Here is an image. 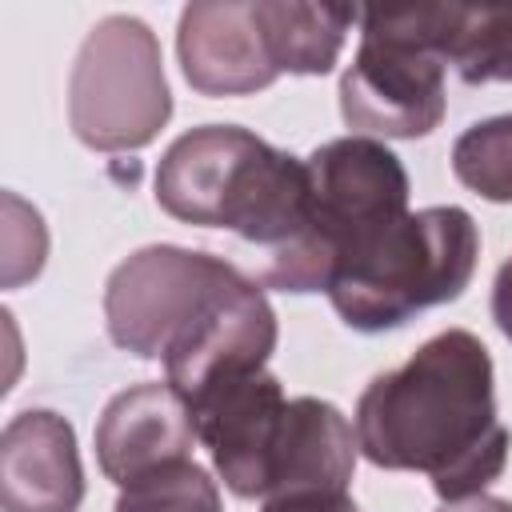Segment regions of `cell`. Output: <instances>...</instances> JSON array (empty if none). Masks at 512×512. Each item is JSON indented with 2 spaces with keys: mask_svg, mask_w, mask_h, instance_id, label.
<instances>
[{
  "mask_svg": "<svg viewBox=\"0 0 512 512\" xmlns=\"http://www.w3.org/2000/svg\"><path fill=\"white\" fill-rule=\"evenodd\" d=\"M360 456L384 472H424L444 504L500 480L512 432L496 412V368L468 328L428 336L400 368L368 380L352 412Z\"/></svg>",
  "mask_w": 512,
  "mask_h": 512,
  "instance_id": "cell-1",
  "label": "cell"
},
{
  "mask_svg": "<svg viewBox=\"0 0 512 512\" xmlns=\"http://www.w3.org/2000/svg\"><path fill=\"white\" fill-rule=\"evenodd\" d=\"M156 204L196 228H228L248 244L284 248L308 224V160L240 124L180 132L156 164Z\"/></svg>",
  "mask_w": 512,
  "mask_h": 512,
  "instance_id": "cell-2",
  "label": "cell"
},
{
  "mask_svg": "<svg viewBox=\"0 0 512 512\" xmlns=\"http://www.w3.org/2000/svg\"><path fill=\"white\" fill-rule=\"evenodd\" d=\"M304 160L312 180L308 224L264 268V284L292 296L328 292L372 240L412 212L408 168L384 140L348 132L324 140Z\"/></svg>",
  "mask_w": 512,
  "mask_h": 512,
  "instance_id": "cell-3",
  "label": "cell"
},
{
  "mask_svg": "<svg viewBox=\"0 0 512 512\" xmlns=\"http://www.w3.org/2000/svg\"><path fill=\"white\" fill-rule=\"evenodd\" d=\"M476 260L480 228L468 208H416L332 280L328 300L352 332H392L424 308L460 300Z\"/></svg>",
  "mask_w": 512,
  "mask_h": 512,
  "instance_id": "cell-4",
  "label": "cell"
},
{
  "mask_svg": "<svg viewBox=\"0 0 512 512\" xmlns=\"http://www.w3.org/2000/svg\"><path fill=\"white\" fill-rule=\"evenodd\" d=\"M456 4L368 8L360 12V48L340 76V116L352 136L420 140L440 128L444 48Z\"/></svg>",
  "mask_w": 512,
  "mask_h": 512,
  "instance_id": "cell-5",
  "label": "cell"
},
{
  "mask_svg": "<svg viewBox=\"0 0 512 512\" xmlns=\"http://www.w3.org/2000/svg\"><path fill=\"white\" fill-rule=\"evenodd\" d=\"M172 120L156 32L128 12L96 20L68 72V124L92 152H140Z\"/></svg>",
  "mask_w": 512,
  "mask_h": 512,
  "instance_id": "cell-6",
  "label": "cell"
},
{
  "mask_svg": "<svg viewBox=\"0 0 512 512\" xmlns=\"http://www.w3.org/2000/svg\"><path fill=\"white\" fill-rule=\"evenodd\" d=\"M240 280L248 276L224 256L144 244L104 280L108 340L136 360H164Z\"/></svg>",
  "mask_w": 512,
  "mask_h": 512,
  "instance_id": "cell-7",
  "label": "cell"
},
{
  "mask_svg": "<svg viewBox=\"0 0 512 512\" xmlns=\"http://www.w3.org/2000/svg\"><path fill=\"white\" fill-rule=\"evenodd\" d=\"M184 404L192 412L196 440L208 448L224 488L240 500H264L276 436L288 408L284 384L268 368H252L208 384Z\"/></svg>",
  "mask_w": 512,
  "mask_h": 512,
  "instance_id": "cell-8",
  "label": "cell"
},
{
  "mask_svg": "<svg viewBox=\"0 0 512 512\" xmlns=\"http://www.w3.org/2000/svg\"><path fill=\"white\" fill-rule=\"evenodd\" d=\"M176 60L200 96H252L276 84L252 0H192L176 24Z\"/></svg>",
  "mask_w": 512,
  "mask_h": 512,
  "instance_id": "cell-9",
  "label": "cell"
},
{
  "mask_svg": "<svg viewBox=\"0 0 512 512\" xmlns=\"http://www.w3.org/2000/svg\"><path fill=\"white\" fill-rule=\"evenodd\" d=\"M100 472L124 488L164 464L192 460L196 428L184 396L168 380H144L116 392L92 432Z\"/></svg>",
  "mask_w": 512,
  "mask_h": 512,
  "instance_id": "cell-10",
  "label": "cell"
},
{
  "mask_svg": "<svg viewBox=\"0 0 512 512\" xmlns=\"http://www.w3.org/2000/svg\"><path fill=\"white\" fill-rule=\"evenodd\" d=\"M276 340H280V324L268 304V292L248 276L160 360L164 380L184 400H192L196 392H204L224 376L264 368L268 356L276 352Z\"/></svg>",
  "mask_w": 512,
  "mask_h": 512,
  "instance_id": "cell-11",
  "label": "cell"
},
{
  "mask_svg": "<svg viewBox=\"0 0 512 512\" xmlns=\"http://www.w3.org/2000/svg\"><path fill=\"white\" fill-rule=\"evenodd\" d=\"M4 512H76L84 504V464L76 428L52 408H24L0 432Z\"/></svg>",
  "mask_w": 512,
  "mask_h": 512,
  "instance_id": "cell-12",
  "label": "cell"
},
{
  "mask_svg": "<svg viewBox=\"0 0 512 512\" xmlns=\"http://www.w3.org/2000/svg\"><path fill=\"white\" fill-rule=\"evenodd\" d=\"M356 428L320 396H292L272 452V476L264 500L288 496H340L356 472ZM260 500V504H264Z\"/></svg>",
  "mask_w": 512,
  "mask_h": 512,
  "instance_id": "cell-13",
  "label": "cell"
},
{
  "mask_svg": "<svg viewBox=\"0 0 512 512\" xmlns=\"http://www.w3.org/2000/svg\"><path fill=\"white\" fill-rule=\"evenodd\" d=\"M260 36L276 72L288 76H328L344 52L360 12L348 4H308V0H252Z\"/></svg>",
  "mask_w": 512,
  "mask_h": 512,
  "instance_id": "cell-14",
  "label": "cell"
},
{
  "mask_svg": "<svg viewBox=\"0 0 512 512\" xmlns=\"http://www.w3.org/2000/svg\"><path fill=\"white\" fill-rule=\"evenodd\" d=\"M444 60L464 84H512V4H456Z\"/></svg>",
  "mask_w": 512,
  "mask_h": 512,
  "instance_id": "cell-15",
  "label": "cell"
},
{
  "mask_svg": "<svg viewBox=\"0 0 512 512\" xmlns=\"http://www.w3.org/2000/svg\"><path fill=\"white\" fill-rule=\"evenodd\" d=\"M452 176L492 204H512V112L468 124L452 144Z\"/></svg>",
  "mask_w": 512,
  "mask_h": 512,
  "instance_id": "cell-16",
  "label": "cell"
},
{
  "mask_svg": "<svg viewBox=\"0 0 512 512\" xmlns=\"http://www.w3.org/2000/svg\"><path fill=\"white\" fill-rule=\"evenodd\" d=\"M112 512H224V500L208 468L176 460L124 484Z\"/></svg>",
  "mask_w": 512,
  "mask_h": 512,
  "instance_id": "cell-17",
  "label": "cell"
},
{
  "mask_svg": "<svg viewBox=\"0 0 512 512\" xmlns=\"http://www.w3.org/2000/svg\"><path fill=\"white\" fill-rule=\"evenodd\" d=\"M48 256V228L32 204L4 192V288L36 280Z\"/></svg>",
  "mask_w": 512,
  "mask_h": 512,
  "instance_id": "cell-18",
  "label": "cell"
},
{
  "mask_svg": "<svg viewBox=\"0 0 512 512\" xmlns=\"http://www.w3.org/2000/svg\"><path fill=\"white\" fill-rule=\"evenodd\" d=\"M260 512H360L348 492L340 496H288V500H264Z\"/></svg>",
  "mask_w": 512,
  "mask_h": 512,
  "instance_id": "cell-19",
  "label": "cell"
},
{
  "mask_svg": "<svg viewBox=\"0 0 512 512\" xmlns=\"http://www.w3.org/2000/svg\"><path fill=\"white\" fill-rule=\"evenodd\" d=\"M492 320L512 340V256L496 268V280H492Z\"/></svg>",
  "mask_w": 512,
  "mask_h": 512,
  "instance_id": "cell-20",
  "label": "cell"
},
{
  "mask_svg": "<svg viewBox=\"0 0 512 512\" xmlns=\"http://www.w3.org/2000/svg\"><path fill=\"white\" fill-rule=\"evenodd\" d=\"M436 512H512V500L480 492V496H468V500H452V504H440Z\"/></svg>",
  "mask_w": 512,
  "mask_h": 512,
  "instance_id": "cell-21",
  "label": "cell"
}]
</instances>
